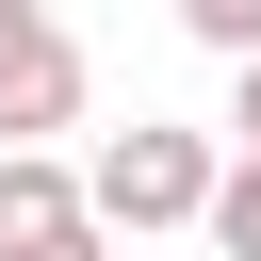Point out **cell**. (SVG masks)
I'll use <instances>...</instances> for the list:
<instances>
[{
  "label": "cell",
  "instance_id": "1",
  "mask_svg": "<svg viewBox=\"0 0 261 261\" xmlns=\"http://www.w3.org/2000/svg\"><path fill=\"white\" fill-rule=\"evenodd\" d=\"M212 196H228V163H212V130H114L98 163H82V212L114 228V245H147V228H212Z\"/></svg>",
  "mask_w": 261,
  "mask_h": 261
},
{
  "label": "cell",
  "instance_id": "4",
  "mask_svg": "<svg viewBox=\"0 0 261 261\" xmlns=\"http://www.w3.org/2000/svg\"><path fill=\"white\" fill-rule=\"evenodd\" d=\"M212 245H228V261H261V163H245V147H228V196H212Z\"/></svg>",
  "mask_w": 261,
  "mask_h": 261
},
{
  "label": "cell",
  "instance_id": "5",
  "mask_svg": "<svg viewBox=\"0 0 261 261\" xmlns=\"http://www.w3.org/2000/svg\"><path fill=\"white\" fill-rule=\"evenodd\" d=\"M179 33H196V49H228V65H261V0H179Z\"/></svg>",
  "mask_w": 261,
  "mask_h": 261
},
{
  "label": "cell",
  "instance_id": "6",
  "mask_svg": "<svg viewBox=\"0 0 261 261\" xmlns=\"http://www.w3.org/2000/svg\"><path fill=\"white\" fill-rule=\"evenodd\" d=\"M228 130H245V163H261V65H245V82H228Z\"/></svg>",
  "mask_w": 261,
  "mask_h": 261
},
{
  "label": "cell",
  "instance_id": "7",
  "mask_svg": "<svg viewBox=\"0 0 261 261\" xmlns=\"http://www.w3.org/2000/svg\"><path fill=\"white\" fill-rule=\"evenodd\" d=\"M49 261H114V228H82V245H49Z\"/></svg>",
  "mask_w": 261,
  "mask_h": 261
},
{
  "label": "cell",
  "instance_id": "3",
  "mask_svg": "<svg viewBox=\"0 0 261 261\" xmlns=\"http://www.w3.org/2000/svg\"><path fill=\"white\" fill-rule=\"evenodd\" d=\"M98 212H82V179L49 163V147H16L0 163V261H49V245H82Z\"/></svg>",
  "mask_w": 261,
  "mask_h": 261
},
{
  "label": "cell",
  "instance_id": "2",
  "mask_svg": "<svg viewBox=\"0 0 261 261\" xmlns=\"http://www.w3.org/2000/svg\"><path fill=\"white\" fill-rule=\"evenodd\" d=\"M82 114V49H65V16L49 0H0V163L33 147V130H65Z\"/></svg>",
  "mask_w": 261,
  "mask_h": 261
}]
</instances>
